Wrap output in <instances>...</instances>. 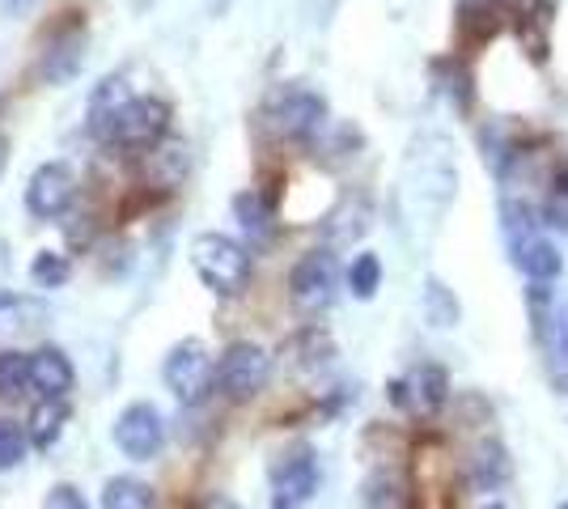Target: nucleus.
<instances>
[{
    "label": "nucleus",
    "mask_w": 568,
    "mask_h": 509,
    "mask_svg": "<svg viewBox=\"0 0 568 509\" xmlns=\"http://www.w3.org/2000/svg\"><path fill=\"white\" fill-rule=\"evenodd\" d=\"M318 492V455L310 446H293L272 467V509H306Z\"/></svg>",
    "instance_id": "6e6552de"
},
{
    "label": "nucleus",
    "mask_w": 568,
    "mask_h": 509,
    "mask_svg": "<svg viewBox=\"0 0 568 509\" xmlns=\"http://www.w3.org/2000/svg\"><path fill=\"white\" fill-rule=\"evenodd\" d=\"M213 4H216V9H221V4H225V0H213Z\"/></svg>",
    "instance_id": "4c0bfd02"
},
{
    "label": "nucleus",
    "mask_w": 568,
    "mask_h": 509,
    "mask_svg": "<svg viewBox=\"0 0 568 509\" xmlns=\"http://www.w3.org/2000/svg\"><path fill=\"white\" fill-rule=\"evenodd\" d=\"M425 315L433 327H454L458 323V302L442 281H428L425 285Z\"/></svg>",
    "instance_id": "c756f323"
},
{
    "label": "nucleus",
    "mask_w": 568,
    "mask_h": 509,
    "mask_svg": "<svg viewBox=\"0 0 568 509\" xmlns=\"http://www.w3.org/2000/svg\"><path fill=\"white\" fill-rule=\"evenodd\" d=\"M560 509H568V501H565V506H560Z\"/></svg>",
    "instance_id": "58836bf2"
},
{
    "label": "nucleus",
    "mask_w": 568,
    "mask_h": 509,
    "mask_svg": "<svg viewBox=\"0 0 568 509\" xmlns=\"http://www.w3.org/2000/svg\"><path fill=\"white\" fill-rule=\"evenodd\" d=\"M407 485L395 480V476H374L369 485H365V506L369 509H407Z\"/></svg>",
    "instance_id": "cd10ccee"
},
{
    "label": "nucleus",
    "mask_w": 568,
    "mask_h": 509,
    "mask_svg": "<svg viewBox=\"0 0 568 509\" xmlns=\"http://www.w3.org/2000/svg\"><path fill=\"white\" fill-rule=\"evenodd\" d=\"M30 390V357L18 348L0 353V399H22Z\"/></svg>",
    "instance_id": "b1692460"
},
{
    "label": "nucleus",
    "mask_w": 568,
    "mask_h": 509,
    "mask_svg": "<svg viewBox=\"0 0 568 509\" xmlns=\"http://www.w3.org/2000/svg\"><path fill=\"white\" fill-rule=\"evenodd\" d=\"M479 149H484V162H488V170L497 174L500 183H505V179L514 174V166L526 157V153H521V145L514 141V132H509L505 123L484 128V132H479Z\"/></svg>",
    "instance_id": "6ab92c4d"
},
{
    "label": "nucleus",
    "mask_w": 568,
    "mask_h": 509,
    "mask_svg": "<svg viewBox=\"0 0 568 509\" xmlns=\"http://www.w3.org/2000/svg\"><path fill=\"white\" fill-rule=\"evenodd\" d=\"M263 120L288 145H314L332 128V111H327V98L314 94L310 85H281L267 98Z\"/></svg>",
    "instance_id": "7ed1b4c3"
},
{
    "label": "nucleus",
    "mask_w": 568,
    "mask_h": 509,
    "mask_svg": "<svg viewBox=\"0 0 568 509\" xmlns=\"http://www.w3.org/2000/svg\"><path fill=\"white\" fill-rule=\"evenodd\" d=\"M191 267L216 297H237L251 285V251L225 234H200L191 243Z\"/></svg>",
    "instance_id": "20e7f679"
},
{
    "label": "nucleus",
    "mask_w": 568,
    "mask_h": 509,
    "mask_svg": "<svg viewBox=\"0 0 568 509\" xmlns=\"http://www.w3.org/2000/svg\"><path fill=\"white\" fill-rule=\"evenodd\" d=\"M43 509H90V506H85V497H81L72 485H55L48 492V506Z\"/></svg>",
    "instance_id": "f704fd0d"
},
{
    "label": "nucleus",
    "mask_w": 568,
    "mask_h": 509,
    "mask_svg": "<svg viewBox=\"0 0 568 509\" xmlns=\"http://www.w3.org/2000/svg\"><path fill=\"white\" fill-rule=\"evenodd\" d=\"M102 509H158V492L136 476H115L102 488Z\"/></svg>",
    "instance_id": "4be33fe9"
},
{
    "label": "nucleus",
    "mask_w": 568,
    "mask_h": 509,
    "mask_svg": "<svg viewBox=\"0 0 568 509\" xmlns=\"http://www.w3.org/2000/svg\"><path fill=\"white\" fill-rule=\"evenodd\" d=\"M497 509H500V506H497Z\"/></svg>",
    "instance_id": "ea45409f"
},
{
    "label": "nucleus",
    "mask_w": 568,
    "mask_h": 509,
    "mask_svg": "<svg viewBox=\"0 0 568 509\" xmlns=\"http://www.w3.org/2000/svg\"><path fill=\"white\" fill-rule=\"evenodd\" d=\"M551 22H556V0H514V26L535 64H544L551 51Z\"/></svg>",
    "instance_id": "ddd939ff"
},
{
    "label": "nucleus",
    "mask_w": 568,
    "mask_h": 509,
    "mask_svg": "<svg viewBox=\"0 0 568 509\" xmlns=\"http://www.w3.org/2000/svg\"><path fill=\"white\" fill-rule=\"evenodd\" d=\"M514 476V462H509V450L500 441H484L475 450L471 467H467V480H471L479 492H500Z\"/></svg>",
    "instance_id": "f3484780"
},
{
    "label": "nucleus",
    "mask_w": 568,
    "mask_h": 509,
    "mask_svg": "<svg viewBox=\"0 0 568 509\" xmlns=\"http://www.w3.org/2000/svg\"><path fill=\"white\" fill-rule=\"evenodd\" d=\"M339 293V264H335L332 246L323 251H306L293 272H288V297L302 315H323Z\"/></svg>",
    "instance_id": "423d86ee"
},
{
    "label": "nucleus",
    "mask_w": 568,
    "mask_h": 509,
    "mask_svg": "<svg viewBox=\"0 0 568 509\" xmlns=\"http://www.w3.org/2000/svg\"><path fill=\"white\" fill-rule=\"evenodd\" d=\"M64 425H69V404L64 399H43V404H34V413L26 420V434H30V446L34 450H51L60 434H64Z\"/></svg>",
    "instance_id": "aec40b11"
},
{
    "label": "nucleus",
    "mask_w": 568,
    "mask_h": 509,
    "mask_svg": "<svg viewBox=\"0 0 568 509\" xmlns=\"http://www.w3.org/2000/svg\"><path fill=\"white\" fill-rule=\"evenodd\" d=\"M454 18H458V39L467 48H484L505 26H514V0H458Z\"/></svg>",
    "instance_id": "f8f14e48"
},
{
    "label": "nucleus",
    "mask_w": 568,
    "mask_h": 509,
    "mask_svg": "<svg viewBox=\"0 0 568 509\" xmlns=\"http://www.w3.org/2000/svg\"><path fill=\"white\" fill-rule=\"evenodd\" d=\"M30 390H39L43 399H64L72 390V362L60 348L30 353Z\"/></svg>",
    "instance_id": "2eb2a0df"
},
{
    "label": "nucleus",
    "mask_w": 568,
    "mask_h": 509,
    "mask_svg": "<svg viewBox=\"0 0 568 509\" xmlns=\"http://www.w3.org/2000/svg\"><path fill=\"white\" fill-rule=\"evenodd\" d=\"M267 378H272V357L263 353L260 344H251V339L230 344L221 353V362H216V390L225 399H234V404L255 399L267 387Z\"/></svg>",
    "instance_id": "0eeeda50"
},
{
    "label": "nucleus",
    "mask_w": 568,
    "mask_h": 509,
    "mask_svg": "<svg viewBox=\"0 0 568 509\" xmlns=\"http://www.w3.org/2000/svg\"><path fill=\"white\" fill-rule=\"evenodd\" d=\"M69 276H72V267L60 251H39L34 264H30V281H34L39 289H64Z\"/></svg>",
    "instance_id": "393cba45"
},
{
    "label": "nucleus",
    "mask_w": 568,
    "mask_h": 509,
    "mask_svg": "<svg viewBox=\"0 0 568 509\" xmlns=\"http://www.w3.org/2000/svg\"><path fill=\"white\" fill-rule=\"evenodd\" d=\"M556 369H560V383L568 387V306L556 311Z\"/></svg>",
    "instance_id": "72a5a7b5"
},
{
    "label": "nucleus",
    "mask_w": 568,
    "mask_h": 509,
    "mask_svg": "<svg viewBox=\"0 0 568 509\" xmlns=\"http://www.w3.org/2000/svg\"><path fill=\"white\" fill-rule=\"evenodd\" d=\"M81 60H85V30L55 34L48 55H43V64H39V77H43L48 85H69L72 77L81 73Z\"/></svg>",
    "instance_id": "4468645a"
},
{
    "label": "nucleus",
    "mask_w": 568,
    "mask_h": 509,
    "mask_svg": "<svg viewBox=\"0 0 568 509\" xmlns=\"http://www.w3.org/2000/svg\"><path fill=\"white\" fill-rule=\"evenodd\" d=\"M348 289H353V297H361V302H369L374 293L382 289V259L378 255H356L353 267H348Z\"/></svg>",
    "instance_id": "a878e982"
},
{
    "label": "nucleus",
    "mask_w": 568,
    "mask_h": 509,
    "mask_svg": "<svg viewBox=\"0 0 568 509\" xmlns=\"http://www.w3.org/2000/svg\"><path fill=\"white\" fill-rule=\"evenodd\" d=\"M288 353H302V357H297L302 369H318V365H327L335 357V344L323 336L318 327H310V332H302V336L288 344Z\"/></svg>",
    "instance_id": "bb28decb"
},
{
    "label": "nucleus",
    "mask_w": 568,
    "mask_h": 509,
    "mask_svg": "<svg viewBox=\"0 0 568 509\" xmlns=\"http://www.w3.org/2000/svg\"><path fill=\"white\" fill-rule=\"evenodd\" d=\"M390 404L399 408V413H412V416H437L446 408V399H450V374L442 369V365H416L407 378L399 383H390Z\"/></svg>",
    "instance_id": "1a4fd4ad"
},
{
    "label": "nucleus",
    "mask_w": 568,
    "mask_h": 509,
    "mask_svg": "<svg viewBox=\"0 0 568 509\" xmlns=\"http://www.w3.org/2000/svg\"><path fill=\"white\" fill-rule=\"evenodd\" d=\"M43 318V311L26 297H13V293H0V332H26Z\"/></svg>",
    "instance_id": "c85d7f7f"
},
{
    "label": "nucleus",
    "mask_w": 568,
    "mask_h": 509,
    "mask_svg": "<svg viewBox=\"0 0 568 509\" xmlns=\"http://www.w3.org/2000/svg\"><path fill=\"white\" fill-rule=\"evenodd\" d=\"M234 217L251 246H267L276 238V208H272V200L263 192L234 195Z\"/></svg>",
    "instance_id": "dca6fc26"
},
{
    "label": "nucleus",
    "mask_w": 568,
    "mask_h": 509,
    "mask_svg": "<svg viewBox=\"0 0 568 509\" xmlns=\"http://www.w3.org/2000/svg\"><path fill=\"white\" fill-rule=\"evenodd\" d=\"M4 166H9V141L0 136V174H4Z\"/></svg>",
    "instance_id": "e433bc0d"
},
{
    "label": "nucleus",
    "mask_w": 568,
    "mask_h": 509,
    "mask_svg": "<svg viewBox=\"0 0 568 509\" xmlns=\"http://www.w3.org/2000/svg\"><path fill=\"white\" fill-rule=\"evenodd\" d=\"M539 217H544L547 230H568V170H560L551 179V192H547Z\"/></svg>",
    "instance_id": "2f4dec72"
},
{
    "label": "nucleus",
    "mask_w": 568,
    "mask_h": 509,
    "mask_svg": "<svg viewBox=\"0 0 568 509\" xmlns=\"http://www.w3.org/2000/svg\"><path fill=\"white\" fill-rule=\"evenodd\" d=\"M200 509H242L237 501H230V497H221V492H213V497H204V506Z\"/></svg>",
    "instance_id": "c9c22d12"
},
{
    "label": "nucleus",
    "mask_w": 568,
    "mask_h": 509,
    "mask_svg": "<svg viewBox=\"0 0 568 509\" xmlns=\"http://www.w3.org/2000/svg\"><path fill=\"white\" fill-rule=\"evenodd\" d=\"M509 259H514V267H518L526 281H556V276H560V267H565L556 243L544 238V234H539V238H530L526 246H518Z\"/></svg>",
    "instance_id": "a211bd4d"
},
{
    "label": "nucleus",
    "mask_w": 568,
    "mask_h": 509,
    "mask_svg": "<svg viewBox=\"0 0 568 509\" xmlns=\"http://www.w3.org/2000/svg\"><path fill=\"white\" fill-rule=\"evenodd\" d=\"M26 446H30L26 425H18V420H0V471H13V467L26 459Z\"/></svg>",
    "instance_id": "7c9ffc66"
},
{
    "label": "nucleus",
    "mask_w": 568,
    "mask_h": 509,
    "mask_svg": "<svg viewBox=\"0 0 568 509\" xmlns=\"http://www.w3.org/2000/svg\"><path fill=\"white\" fill-rule=\"evenodd\" d=\"M144 166H149V179L170 192V187L187 174V145H166V141H162L158 149L144 153Z\"/></svg>",
    "instance_id": "5701e85b"
},
{
    "label": "nucleus",
    "mask_w": 568,
    "mask_h": 509,
    "mask_svg": "<svg viewBox=\"0 0 568 509\" xmlns=\"http://www.w3.org/2000/svg\"><path fill=\"white\" fill-rule=\"evenodd\" d=\"M115 446L132 462H149L162 455L166 446V425L153 404H128L115 420Z\"/></svg>",
    "instance_id": "9d476101"
},
{
    "label": "nucleus",
    "mask_w": 568,
    "mask_h": 509,
    "mask_svg": "<svg viewBox=\"0 0 568 509\" xmlns=\"http://www.w3.org/2000/svg\"><path fill=\"white\" fill-rule=\"evenodd\" d=\"M454 187H458V174H454L450 141L446 136H420L412 145L407 174H403V192H407L412 213L433 225V221L450 208Z\"/></svg>",
    "instance_id": "f257e3e1"
},
{
    "label": "nucleus",
    "mask_w": 568,
    "mask_h": 509,
    "mask_svg": "<svg viewBox=\"0 0 568 509\" xmlns=\"http://www.w3.org/2000/svg\"><path fill=\"white\" fill-rule=\"evenodd\" d=\"M162 378H166V390L183 404V408H195L204 404L216 387V362L209 357V348L200 339H183L170 348L166 365H162Z\"/></svg>",
    "instance_id": "39448f33"
},
{
    "label": "nucleus",
    "mask_w": 568,
    "mask_h": 509,
    "mask_svg": "<svg viewBox=\"0 0 568 509\" xmlns=\"http://www.w3.org/2000/svg\"><path fill=\"white\" fill-rule=\"evenodd\" d=\"M170 132V106L153 94H132L119 102L115 111L106 115V123L94 132L98 145H111L119 153H132V157H144L149 149H158Z\"/></svg>",
    "instance_id": "f03ea898"
},
{
    "label": "nucleus",
    "mask_w": 568,
    "mask_h": 509,
    "mask_svg": "<svg viewBox=\"0 0 568 509\" xmlns=\"http://www.w3.org/2000/svg\"><path fill=\"white\" fill-rule=\"evenodd\" d=\"M446 73H450V81H446V90H450L454 98V106L467 115L475 106V90H471V73L463 69V64H446Z\"/></svg>",
    "instance_id": "473e14b6"
},
{
    "label": "nucleus",
    "mask_w": 568,
    "mask_h": 509,
    "mask_svg": "<svg viewBox=\"0 0 568 509\" xmlns=\"http://www.w3.org/2000/svg\"><path fill=\"white\" fill-rule=\"evenodd\" d=\"M77 200V174L64 162H48L30 174L26 183V208L39 221H60Z\"/></svg>",
    "instance_id": "9b49d317"
},
{
    "label": "nucleus",
    "mask_w": 568,
    "mask_h": 509,
    "mask_svg": "<svg viewBox=\"0 0 568 509\" xmlns=\"http://www.w3.org/2000/svg\"><path fill=\"white\" fill-rule=\"evenodd\" d=\"M369 230V204L365 200H344L327 217V246H353Z\"/></svg>",
    "instance_id": "412c9836"
}]
</instances>
